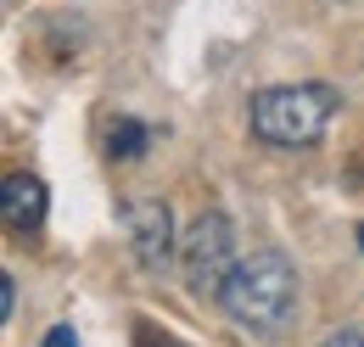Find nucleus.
I'll list each match as a JSON object with an SVG mask.
<instances>
[{
	"mask_svg": "<svg viewBox=\"0 0 364 347\" xmlns=\"http://www.w3.org/2000/svg\"><path fill=\"white\" fill-rule=\"evenodd\" d=\"M213 297H219V308H225L241 331L274 336V331H286L291 314H297V269H291V258H286L280 247H258V252L235 258V269L225 274V286H219Z\"/></svg>",
	"mask_w": 364,
	"mask_h": 347,
	"instance_id": "f257e3e1",
	"label": "nucleus"
},
{
	"mask_svg": "<svg viewBox=\"0 0 364 347\" xmlns=\"http://www.w3.org/2000/svg\"><path fill=\"white\" fill-rule=\"evenodd\" d=\"M336 90L331 85H269L252 95L247 118H252V134L264 146H280V151H303L314 146L325 124L336 118Z\"/></svg>",
	"mask_w": 364,
	"mask_h": 347,
	"instance_id": "f03ea898",
	"label": "nucleus"
},
{
	"mask_svg": "<svg viewBox=\"0 0 364 347\" xmlns=\"http://www.w3.org/2000/svg\"><path fill=\"white\" fill-rule=\"evenodd\" d=\"M185 280L196 286V292H219L225 286V274L235 269V224L225 213H202L191 230H185Z\"/></svg>",
	"mask_w": 364,
	"mask_h": 347,
	"instance_id": "7ed1b4c3",
	"label": "nucleus"
},
{
	"mask_svg": "<svg viewBox=\"0 0 364 347\" xmlns=\"http://www.w3.org/2000/svg\"><path fill=\"white\" fill-rule=\"evenodd\" d=\"M124 218H129V241H135L140 269H163L168 252H174V218H168V202H129Z\"/></svg>",
	"mask_w": 364,
	"mask_h": 347,
	"instance_id": "20e7f679",
	"label": "nucleus"
},
{
	"mask_svg": "<svg viewBox=\"0 0 364 347\" xmlns=\"http://www.w3.org/2000/svg\"><path fill=\"white\" fill-rule=\"evenodd\" d=\"M46 179L40 174H6V185H0V218H6V230H17V235H34L40 224H46Z\"/></svg>",
	"mask_w": 364,
	"mask_h": 347,
	"instance_id": "39448f33",
	"label": "nucleus"
},
{
	"mask_svg": "<svg viewBox=\"0 0 364 347\" xmlns=\"http://www.w3.org/2000/svg\"><path fill=\"white\" fill-rule=\"evenodd\" d=\"M151 146V129L146 124H135V118H118L112 124V157H140Z\"/></svg>",
	"mask_w": 364,
	"mask_h": 347,
	"instance_id": "423d86ee",
	"label": "nucleus"
},
{
	"mask_svg": "<svg viewBox=\"0 0 364 347\" xmlns=\"http://www.w3.org/2000/svg\"><path fill=\"white\" fill-rule=\"evenodd\" d=\"M325 347H364V331H359V325H342V331L325 336Z\"/></svg>",
	"mask_w": 364,
	"mask_h": 347,
	"instance_id": "0eeeda50",
	"label": "nucleus"
},
{
	"mask_svg": "<svg viewBox=\"0 0 364 347\" xmlns=\"http://www.w3.org/2000/svg\"><path fill=\"white\" fill-rule=\"evenodd\" d=\"M17 314V286H11V274H0V319H11Z\"/></svg>",
	"mask_w": 364,
	"mask_h": 347,
	"instance_id": "6e6552de",
	"label": "nucleus"
},
{
	"mask_svg": "<svg viewBox=\"0 0 364 347\" xmlns=\"http://www.w3.org/2000/svg\"><path fill=\"white\" fill-rule=\"evenodd\" d=\"M40 347H79V336H73V325H56V331H50Z\"/></svg>",
	"mask_w": 364,
	"mask_h": 347,
	"instance_id": "1a4fd4ad",
	"label": "nucleus"
},
{
	"mask_svg": "<svg viewBox=\"0 0 364 347\" xmlns=\"http://www.w3.org/2000/svg\"><path fill=\"white\" fill-rule=\"evenodd\" d=\"M359 247H364V224H359Z\"/></svg>",
	"mask_w": 364,
	"mask_h": 347,
	"instance_id": "9d476101",
	"label": "nucleus"
}]
</instances>
